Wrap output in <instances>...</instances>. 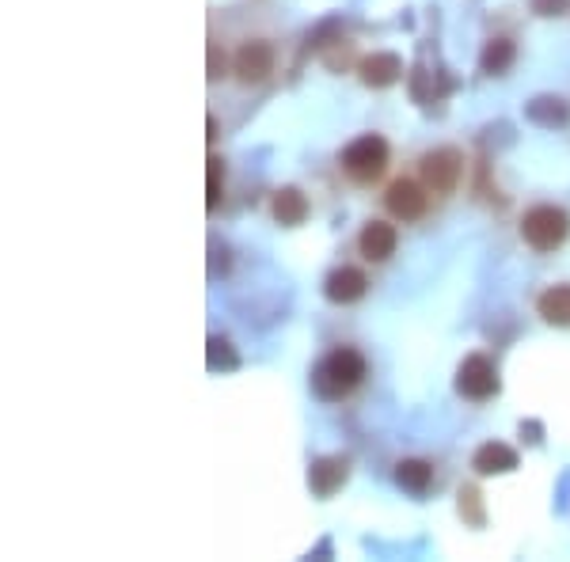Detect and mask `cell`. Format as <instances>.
Instances as JSON below:
<instances>
[{"mask_svg": "<svg viewBox=\"0 0 570 562\" xmlns=\"http://www.w3.org/2000/svg\"><path fill=\"white\" fill-rule=\"evenodd\" d=\"M369 373L365 357L350 346H339L327 357H320V365L312 369V392L320 395L323 403H342L361 388V380Z\"/></svg>", "mask_w": 570, "mask_h": 562, "instance_id": "6da1fadb", "label": "cell"}, {"mask_svg": "<svg viewBox=\"0 0 570 562\" xmlns=\"http://www.w3.org/2000/svg\"><path fill=\"white\" fill-rule=\"evenodd\" d=\"M339 168L346 171L350 183L358 187H373L380 175L388 171V141L380 133H361L354 137L339 156Z\"/></svg>", "mask_w": 570, "mask_h": 562, "instance_id": "7a4b0ae2", "label": "cell"}, {"mask_svg": "<svg viewBox=\"0 0 570 562\" xmlns=\"http://www.w3.org/2000/svg\"><path fill=\"white\" fill-rule=\"evenodd\" d=\"M570 236V213L559 206H532L525 209V217H521V240L532 247V251H540V255H548L555 247H563Z\"/></svg>", "mask_w": 570, "mask_h": 562, "instance_id": "3957f363", "label": "cell"}, {"mask_svg": "<svg viewBox=\"0 0 570 562\" xmlns=\"http://www.w3.org/2000/svg\"><path fill=\"white\" fill-rule=\"evenodd\" d=\"M418 175L422 183L430 187V194H453L464 179V152L453 149V145H441V149H430L422 160H418Z\"/></svg>", "mask_w": 570, "mask_h": 562, "instance_id": "277c9868", "label": "cell"}, {"mask_svg": "<svg viewBox=\"0 0 570 562\" xmlns=\"http://www.w3.org/2000/svg\"><path fill=\"white\" fill-rule=\"evenodd\" d=\"M384 209L399 225H415L430 213V187L422 179H396L384 190Z\"/></svg>", "mask_w": 570, "mask_h": 562, "instance_id": "5b68a950", "label": "cell"}, {"mask_svg": "<svg viewBox=\"0 0 570 562\" xmlns=\"http://www.w3.org/2000/svg\"><path fill=\"white\" fill-rule=\"evenodd\" d=\"M456 392L472 403H487L498 395V369L487 354H468L456 369Z\"/></svg>", "mask_w": 570, "mask_h": 562, "instance_id": "8992f818", "label": "cell"}, {"mask_svg": "<svg viewBox=\"0 0 570 562\" xmlns=\"http://www.w3.org/2000/svg\"><path fill=\"white\" fill-rule=\"evenodd\" d=\"M274 46L270 42H263V38H251V42H244L240 50H236V57H232V73H236V80L240 84H263V80H270V73H274Z\"/></svg>", "mask_w": 570, "mask_h": 562, "instance_id": "52a82bcc", "label": "cell"}, {"mask_svg": "<svg viewBox=\"0 0 570 562\" xmlns=\"http://www.w3.org/2000/svg\"><path fill=\"white\" fill-rule=\"evenodd\" d=\"M399 247V232L388 221H365L358 232V251L365 263H388Z\"/></svg>", "mask_w": 570, "mask_h": 562, "instance_id": "ba28073f", "label": "cell"}, {"mask_svg": "<svg viewBox=\"0 0 570 562\" xmlns=\"http://www.w3.org/2000/svg\"><path fill=\"white\" fill-rule=\"evenodd\" d=\"M365 293H369V278L358 266H339L323 278V297L331 304H358Z\"/></svg>", "mask_w": 570, "mask_h": 562, "instance_id": "9c48e42d", "label": "cell"}, {"mask_svg": "<svg viewBox=\"0 0 570 562\" xmlns=\"http://www.w3.org/2000/svg\"><path fill=\"white\" fill-rule=\"evenodd\" d=\"M346 475H350V460H346V456H323V460H316L312 471H308V487L316 490L320 498H331V494L346 483Z\"/></svg>", "mask_w": 570, "mask_h": 562, "instance_id": "30bf717a", "label": "cell"}, {"mask_svg": "<svg viewBox=\"0 0 570 562\" xmlns=\"http://www.w3.org/2000/svg\"><path fill=\"white\" fill-rule=\"evenodd\" d=\"M358 73L369 88H392L399 80V73H403V61L396 54H369L361 57Z\"/></svg>", "mask_w": 570, "mask_h": 562, "instance_id": "8fae6325", "label": "cell"}, {"mask_svg": "<svg viewBox=\"0 0 570 562\" xmlns=\"http://www.w3.org/2000/svg\"><path fill=\"white\" fill-rule=\"evenodd\" d=\"M308 198H304L297 187H282L274 198H270V213H274V221L285 228H297L304 225V217H308Z\"/></svg>", "mask_w": 570, "mask_h": 562, "instance_id": "7c38bea8", "label": "cell"}, {"mask_svg": "<svg viewBox=\"0 0 570 562\" xmlns=\"http://www.w3.org/2000/svg\"><path fill=\"white\" fill-rule=\"evenodd\" d=\"M536 316L551 327H570V285H551L536 297Z\"/></svg>", "mask_w": 570, "mask_h": 562, "instance_id": "4fadbf2b", "label": "cell"}, {"mask_svg": "<svg viewBox=\"0 0 570 562\" xmlns=\"http://www.w3.org/2000/svg\"><path fill=\"white\" fill-rule=\"evenodd\" d=\"M472 468L479 471V475H506V471L517 468V452L491 441V445H483V449L472 456Z\"/></svg>", "mask_w": 570, "mask_h": 562, "instance_id": "5bb4252c", "label": "cell"}, {"mask_svg": "<svg viewBox=\"0 0 570 562\" xmlns=\"http://www.w3.org/2000/svg\"><path fill=\"white\" fill-rule=\"evenodd\" d=\"M396 483L403 490H411V494H426L430 483H434V464H426V460H399Z\"/></svg>", "mask_w": 570, "mask_h": 562, "instance_id": "9a60e30c", "label": "cell"}, {"mask_svg": "<svg viewBox=\"0 0 570 562\" xmlns=\"http://www.w3.org/2000/svg\"><path fill=\"white\" fill-rule=\"evenodd\" d=\"M513 42L510 38H491L487 46H483V57H479V69L487 76H502L506 69L513 65Z\"/></svg>", "mask_w": 570, "mask_h": 562, "instance_id": "2e32d148", "label": "cell"}, {"mask_svg": "<svg viewBox=\"0 0 570 562\" xmlns=\"http://www.w3.org/2000/svg\"><path fill=\"white\" fill-rule=\"evenodd\" d=\"M209 164V183H206V209H217L221 206V198H225V160H221V156H209L206 160Z\"/></svg>", "mask_w": 570, "mask_h": 562, "instance_id": "e0dca14e", "label": "cell"}, {"mask_svg": "<svg viewBox=\"0 0 570 562\" xmlns=\"http://www.w3.org/2000/svg\"><path fill=\"white\" fill-rule=\"evenodd\" d=\"M529 118L555 126V122H567V107H563V99H536V103H529Z\"/></svg>", "mask_w": 570, "mask_h": 562, "instance_id": "ac0fdd59", "label": "cell"}, {"mask_svg": "<svg viewBox=\"0 0 570 562\" xmlns=\"http://www.w3.org/2000/svg\"><path fill=\"white\" fill-rule=\"evenodd\" d=\"M209 369H236V354L228 350L225 338H209Z\"/></svg>", "mask_w": 570, "mask_h": 562, "instance_id": "d6986e66", "label": "cell"}, {"mask_svg": "<svg viewBox=\"0 0 570 562\" xmlns=\"http://www.w3.org/2000/svg\"><path fill=\"white\" fill-rule=\"evenodd\" d=\"M225 50H221V42H209V80H213V84H217V80H221V76H225Z\"/></svg>", "mask_w": 570, "mask_h": 562, "instance_id": "ffe728a7", "label": "cell"}, {"mask_svg": "<svg viewBox=\"0 0 570 562\" xmlns=\"http://www.w3.org/2000/svg\"><path fill=\"white\" fill-rule=\"evenodd\" d=\"M570 0H532V12L536 16H563Z\"/></svg>", "mask_w": 570, "mask_h": 562, "instance_id": "44dd1931", "label": "cell"}, {"mask_svg": "<svg viewBox=\"0 0 570 562\" xmlns=\"http://www.w3.org/2000/svg\"><path fill=\"white\" fill-rule=\"evenodd\" d=\"M206 141H217V118H213V114H209V118H206Z\"/></svg>", "mask_w": 570, "mask_h": 562, "instance_id": "7402d4cb", "label": "cell"}]
</instances>
